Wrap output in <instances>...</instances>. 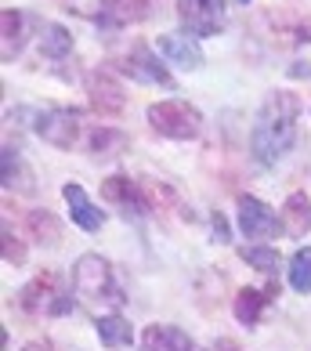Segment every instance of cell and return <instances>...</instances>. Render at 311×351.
Here are the masks:
<instances>
[{"label":"cell","mask_w":311,"mask_h":351,"mask_svg":"<svg viewBox=\"0 0 311 351\" xmlns=\"http://www.w3.org/2000/svg\"><path fill=\"white\" fill-rule=\"evenodd\" d=\"M297 120H301V98L290 90H271L264 106L257 109L250 152L261 167H275L297 141Z\"/></svg>","instance_id":"obj_1"},{"label":"cell","mask_w":311,"mask_h":351,"mask_svg":"<svg viewBox=\"0 0 311 351\" xmlns=\"http://www.w3.org/2000/svg\"><path fill=\"white\" fill-rule=\"evenodd\" d=\"M73 293L87 308H120L123 290L112 279V268L101 254H80L73 265Z\"/></svg>","instance_id":"obj_2"},{"label":"cell","mask_w":311,"mask_h":351,"mask_svg":"<svg viewBox=\"0 0 311 351\" xmlns=\"http://www.w3.org/2000/svg\"><path fill=\"white\" fill-rule=\"evenodd\" d=\"M149 123H152L156 134L174 138V141H192V138H199V131H203L199 109L188 106V101H181V98H166V101L149 106Z\"/></svg>","instance_id":"obj_3"},{"label":"cell","mask_w":311,"mask_h":351,"mask_svg":"<svg viewBox=\"0 0 311 351\" xmlns=\"http://www.w3.org/2000/svg\"><path fill=\"white\" fill-rule=\"evenodd\" d=\"M228 4H250V0H177V15L192 36H217L225 29Z\"/></svg>","instance_id":"obj_4"},{"label":"cell","mask_w":311,"mask_h":351,"mask_svg":"<svg viewBox=\"0 0 311 351\" xmlns=\"http://www.w3.org/2000/svg\"><path fill=\"white\" fill-rule=\"evenodd\" d=\"M87 101H90V109H95L98 116H120L123 106H127L123 87H120V80H116L109 69L87 73Z\"/></svg>","instance_id":"obj_5"},{"label":"cell","mask_w":311,"mask_h":351,"mask_svg":"<svg viewBox=\"0 0 311 351\" xmlns=\"http://www.w3.org/2000/svg\"><path fill=\"white\" fill-rule=\"evenodd\" d=\"M36 134L55 149H73V141L80 138V112L73 109H47L36 116Z\"/></svg>","instance_id":"obj_6"},{"label":"cell","mask_w":311,"mask_h":351,"mask_svg":"<svg viewBox=\"0 0 311 351\" xmlns=\"http://www.w3.org/2000/svg\"><path fill=\"white\" fill-rule=\"evenodd\" d=\"M239 228L246 239H271L275 232H282V221L257 196H242L239 199Z\"/></svg>","instance_id":"obj_7"},{"label":"cell","mask_w":311,"mask_h":351,"mask_svg":"<svg viewBox=\"0 0 311 351\" xmlns=\"http://www.w3.org/2000/svg\"><path fill=\"white\" fill-rule=\"evenodd\" d=\"M58 276L55 271H36V276L29 279L18 290V308L29 311V315H40V311H51L58 301Z\"/></svg>","instance_id":"obj_8"},{"label":"cell","mask_w":311,"mask_h":351,"mask_svg":"<svg viewBox=\"0 0 311 351\" xmlns=\"http://www.w3.org/2000/svg\"><path fill=\"white\" fill-rule=\"evenodd\" d=\"M123 73L131 76V80H138V84H149V87H174V76L160 66V58H156L149 47H141V44L134 51H127Z\"/></svg>","instance_id":"obj_9"},{"label":"cell","mask_w":311,"mask_h":351,"mask_svg":"<svg viewBox=\"0 0 311 351\" xmlns=\"http://www.w3.org/2000/svg\"><path fill=\"white\" fill-rule=\"evenodd\" d=\"M138 351H196V341L171 322H152V326L141 330Z\"/></svg>","instance_id":"obj_10"},{"label":"cell","mask_w":311,"mask_h":351,"mask_svg":"<svg viewBox=\"0 0 311 351\" xmlns=\"http://www.w3.org/2000/svg\"><path fill=\"white\" fill-rule=\"evenodd\" d=\"M101 199H109V203H120L127 214H145L149 210V203H145V192H141L131 178H123V174H112L101 181Z\"/></svg>","instance_id":"obj_11"},{"label":"cell","mask_w":311,"mask_h":351,"mask_svg":"<svg viewBox=\"0 0 311 351\" xmlns=\"http://www.w3.org/2000/svg\"><path fill=\"white\" fill-rule=\"evenodd\" d=\"M62 196H66V203H69V217H73V225H80L84 232H98L101 228V210L95 203L87 199V192L76 185V181H69V185H62Z\"/></svg>","instance_id":"obj_12"},{"label":"cell","mask_w":311,"mask_h":351,"mask_svg":"<svg viewBox=\"0 0 311 351\" xmlns=\"http://www.w3.org/2000/svg\"><path fill=\"white\" fill-rule=\"evenodd\" d=\"M279 221H282V232H286V236L304 239L311 232V199L304 192H290L286 203H282V210H279Z\"/></svg>","instance_id":"obj_13"},{"label":"cell","mask_w":311,"mask_h":351,"mask_svg":"<svg viewBox=\"0 0 311 351\" xmlns=\"http://www.w3.org/2000/svg\"><path fill=\"white\" fill-rule=\"evenodd\" d=\"M271 297H279V286L271 282L264 286V290H239L236 304H232V311H236V319L242 322V326H257V319H261V311L271 304Z\"/></svg>","instance_id":"obj_14"},{"label":"cell","mask_w":311,"mask_h":351,"mask_svg":"<svg viewBox=\"0 0 311 351\" xmlns=\"http://www.w3.org/2000/svg\"><path fill=\"white\" fill-rule=\"evenodd\" d=\"M160 51L181 69H199L203 66V51H199V44L192 40V36L166 33V36H160Z\"/></svg>","instance_id":"obj_15"},{"label":"cell","mask_w":311,"mask_h":351,"mask_svg":"<svg viewBox=\"0 0 311 351\" xmlns=\"http://www.w3.org/2000/svg\"><path fill=\"white\" fill-rule=\"evenodd\" d=\"M95 333H98V341L105 344V348H131V341H134V330H131V322H127L123 315H98L95 319Z\"/></svg>","instance_id":"obj_16"},{"label":"cell","mask_w":311,"mask_h":351,"mask_svg":"<svg viewBox=\"0 0 311 351\" xmlns=\"http://www.w3.org/2000/svg\"><path fill=\"white\" fill-rule=\"evenodd\" d=\"M0 29H4V47H0V58L11 62L22 51V36H25V15L15 8H4L0 15Z\"/></svg>","instance_id":"obj_17"},{"label":"cell","mask_w":311,"mask_h":351,"mask_svg":"<svg viewBox=\"0 0 311 351\" xmlns=\"http://www.w3.org/2000/svg\"><path fill=\"white\" fill-rule=\"evenodd\" d=\"M149 15V0H101V19L109 25H127Z\"/></svg>","instance_id":"obj_18"},{"label":"cell","mask_w":311,"mask_h":351,"mask_svg":"<svg viewBox=\"0 0 311 351\" xmlns=\"http://www.w3.org/2000/svg\"><path fill=\"white\" fill-rule=\"evenodd\" d=\"M73 51V33L66 29V25L51 22L44 25V36H40V55L44 58H66Z\"/></svg>","instance_id":"obj_19"},{"label":"cell","mask_w":311,"mask_h":351,"mask_svg":"<svg viewBox=\"0 0 311 351\" xmlns=\"http://www.w3.org/2000/svg\"><path fill=\"white\" fill-rule=\"evenodd\" d=\"M25 225H29V232H33V239H36V243L58 246V239H62V225L55 221V214H47V210H29Z\"/></svg>","instance_id":"obj_20"},{"label":"cell","mask_w":311,"mask_h":351,"mask_svg":"<svg viewBox=\"0 0 311 351\" xmlns=\"http://www.w3.org/2000/svg\"><path fill=\"white\" fill-rule=\"evenodd\" d=\"M286 279L297 293H311V246H301V250L290 257Z\"/></svg>","instance_id":"obj_21"},{"label":"cell","mask_w":311,"mask_h":351,"mask_svg":"<svg viewBox=\"0 0 311 351\" xmlns=\"http://www.w3.org/2000/svg\"><path fill=\"white\" fill-rule=\"evenodd\" d=\"M239 257H242V261L246 265H250V268H257V271H264V276H275V271H279V250H275V246H242V250H239Z\"/></svg>","instance_id":"obj_22"},{"label":"cell","mask_w":311,"mask_h":351,"mask_svg":"<svg viewBox=\"0 0 311 351\" xmlns=\"http://www.w3.org/2000/svg\"><path fill=\"white\" fill-rule=\"evenodd\" d=\"M123 145H127V138L120 131H112V127H98V131L90 134V152L109 156V149H123Z\"/></svg>","instance_id":"obj_23"},{"label":"cell","mask_w":311,"mask_h":351,"mask_svg":"<svg viewBox=\"0 0 311 351\" xmlns=\"http://www.w3.org/2000/svg\"><path fill=\"white\" fill-rule=\"evenodd\" d=\"M4 261L8 265H22L25 261V246L11 236V228H4Z\"/></svg>","instance_id":"obj_24"},{"label":"cell","mask_w":311,"mask_h":351,"mask_svg":"<svg viewBox=\"0 0 311 351\" xmlns=\"http://www.w3.org/2000/svg\"><path fill=\"white\" fill-rule=\"evenodd\" d=\"M214 232H217V243H228V221L221 214H214Z\"/></svg>","instance_id":"obj_25"},{"label":"cell","mask_w":311,"mask_h":351,"mask_svg":"<svg viewBox=\"0 0 311 351\" xmlns=\"http://www.w3.org/2000/svg\"><path fill=\"white\" fill-rule=\"evenodd\" d=\"M206 351H242V348H239L236 341H232V337H221V341H214Z\"/></svg>","instance_id":"obj_26"},{"label":"cell","mask_w":311,"mask_h":351,"mask_svg":"<svg viewBox=\"0 0 311 351\" xmlns=\"http://www.w3.org/2000/svg\"><path fill=\"white\" fill-rule=\"evenodd\" d=\"M25 351H51V341H33V344H25Z\"/></svg>","instance_id":"obj_27"},{"label":"cell","mask_w":311,"mask_h":351,"mask_svg":"<svg viewBox=\"0 0 311 351\" xmlns=\"http://www.w3.org/2000/svg\"><path fill=\"white\" fill-rule=\"evenodd\" d=\"M297 40H311V22H304L301 29H297Z\"/></svg>","instance_id":"obj_28"}]
</instances>
